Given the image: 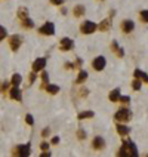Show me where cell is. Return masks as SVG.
Instances as JSON below:
<instances>
[{"label": "cell", "instance_id": "obj_1", "mask_svg": "<svg viewBox=\"0 0 148 157\" xmlns=\"http://www.w3.org/2000/svg\"><path fill=\"white\" fill-rule=\"evenodd\" d=\"M117 156H120V157H138L139 153H138L136 145H135L132 141H123V145H122V148L117 151Z\"/></svg>", "mask_w": 148, "mask_h": 157}, {"label": "cell", "instance_id": "obj_2", "mask_svg": "<svg viewBox=\"0 0 148 157\" xmlns=\"http://www.w3.org/2000/svg\"><path fill=\"white\" fill-rule=\"evenodd\" d=\"M114 119L117 122H129L132 119V111L127 110V108H120L119 111L114 114Z\"/></svg>", "mask_w": 148, "mask_h": 157}, {"label": "cell", "instance_id": "obj_3", "mask_svg": "<svg viewBox=\"0 0 148 157\" xmlns=\"http://www.w3.org/2000/svg\"><path fill=\"white\" fill-rule=\"evenodd\" d=\"M80 30L83 34H92L98 30V25L93 23V21H84V23L80 25Z\"/></svg>", "mask_w": 148, "mask_h": 157}, {"label": "cell", "instance_id": "obj_4", "mask_svg": "<svg viewBox=\"0 0 148 157\" xmlns=\"http://www.w3.org/2000/svg\"><path fill=\"white\" fill-rule=\"evenodd\" d=\"M30 153H31V145H30V142H28V144H24V145H18L15 148V151H13V154L21 156V157H28Z\"/></svg>", "mask_w": 148, "mask_h": 157}, {"label": "cell", "instance_id": "obj_5", "mask_svg": "<svg viewBox=\"0 0 148 157\" xmlns=\"http://www.w3.org/2000/svg\"><path fill=\"white\" fill-rule=\"evenodd\" d=\"M22 45V39H21V36H18V34H13L11 39H9V46H11V49L15 52V51H18L19 47Z\"/></svg>", "mask_w": 148, "mask_h": 157}, {"label": "cell", "instance_id": "obj_6", "mask_svg": "<svg viewBox=\"0 0 148 157\" xmlns=\"http://www.w3.org/2000/svg\"><path fill=\"white\" fill-rule=\"evenodd\" d=\"M39 31L43 36H53L55 34V25H53V23H46L40 27Z\"/></svg>", "mask_w": 148, "mask_h": 157}, {"label": "cell", "instance_id": "obj_7", "mask_svg": "<svg viewBox=\"0 0 148 157\" xmlns=\"http://www.w3.org/2000/svg\"><path fill=\"white\" fill-rule=\"evenodd\" d=\"M73 47H74V42H73L70 37H64V39L59 42V49L64 51V52H68Z\"/></svg>", "mask_w": 148, "mask_h": 157}, {"label": "cell", "instance_id": "obj_8", "mask_svg": "<svg viewBox=\"0 0 148 157\" xmlns=\"http://www.w3.org/2000/svg\"><path fill=\"white\" fill-rule=\"evenodd\" d=\"M105 64H107V61H105L104 56H96L93 59V62H92V67H93V70H96V71H102Z\"/></svg>", "mask_w": 148, "mask_h": 157}, {"label": "cell", "instance_id": "obj_9", "mask_svg": "<svg viewBox=\"0 0 148 157\" xmlns=\"http://www.w3.org/2000/svg\"><path fill=\"white\" fill-rule=\"evenodd\" d=\"M92 147H93V150H96V151L104 150V147H105V139H104L102 136H95L93 141H92Z\"/></svg>", "mask_w": 148, "mask_h": 157}, {"label": "cell", "instance_id": "obj_10", "mask_svg": "<svg viewBox=\"0 0 148 157\" xmlns=\"http://www.w3.org/2000/svg\"><path fill=\"white\" fill-rule=\"evenodd\" d=\"M46 67V58H37L34 62H33V71H42Z\"/></svg>", "mask_w": 148, "mask_h": 157}, {"label": "cell", "instance_id": "obj_11", "mask_svg": "<svg viewBox=\"0 0 148 157\" xmlns=\"http://www.w3.org/2000/svg\"><path fill=\"white\" fill-rule=\"evenodd\" d=\"M9 95H11L12 99H15V101H21V99H22V92H21V89H19L18 86H13V88L9 90Z\"/></svg>", "mask_w": 148, "mask_h": 157}, {"label": "cell", "instance_id": "obj_12", "mask_svg": "<svg viewBox=\"0 0 148 157\" xmlns=\"http://www.w3.org/2000/svg\"><path fill=\"white\" fill-rule=\"evenodd\" d=\"M133 28H135V23H133L132 19H125L123 24H122V30H123V33H126V34L133 31Z\"/></svg>", "mask_w": 148, "mask_h": 157}, {"label": "cell", "instance_id": "obj_13", "mask_svg": "<svg viewBox=\"0 0 148 157\" xmlns=\"http://www.w3.org/2000/svg\"><path fill=\"white\" fill-rule=\"evenodd\" d=\"M115 129H117V134L122 135V136H126V135L130 134V127L126 126V124H117Z\"/></svg>", "mask_w": 148, "mask_h": 157}, {"label": "cell", "instance_id": "obj_14", "mask_svg": "<svg viewBox=\"0 0 148 157\" xmlns=\"http://www.w3.org/2000/svg\"><path fill=\"white\" fill-rule=\"evenodd\" d=\"M73 13H74V16H76V18H80V16H83V15L86 13V9H84V6H83V5H77V6H74Z\"/></svg>", "mask_w": 148, "mask_h": 157}, {"label": "cell", "instance_id": "obj_15", "mask_svg": "<svg viewBox=\"0 0 148 157\" xmlns=\"http://www.w3.org/2000/svg\"><path fill=\"white\" fill-rule=\"evenodd\" d=\"M111 49H113L114 52L117 54V56H120V58H123V56H125V51H123V49L119 46V43H117L115 40H114L113 43H111Z\"/></svg>", "mask_w": 148, "mask_h": 157}, {"label": "cell", "instance_id": "obj_16", "mask_svg": "<svg viewBox=\"0 0 148 157\" xmlns=\"http://www.w3.org/2000/svg\"><path fill=\"white\" fill-rule=\"evenodd\" d=\"M101 31H108L110 28H111V19L110 18H107V19H102V23L99 24V27H98Z\"/></svg>", "mask_w": 148, "mask_h": 157}, {"label": "cell", "instance_id": "obj_17", "mask_svg": "<svg viewBox=\"0 0 148 157\" xmlns=\"http://www.w3.org/2000/svg\"><path fill=\"white\" fill-rule=\"evenodd\" d=\"M135 78H139L141 82L148 83V74L147 73H144L142 70H135Z\"/></svg>", "mask_w": 148, "mask_h": 157}, {"label": "cell", "instance_id": "obj_18", "mask_svg": "<svg viewBox=\"0 0 148 157\" xmlns=\"http://www.w3.org/2000/svg\"><path fill=\"white\" fill-rule=\"evenodd\" d=\"M108 98H110V101L111 102H117L119 101V98H120V89H119V88H117V89H113Z\"/></svg>", "mask_w": 148, "mask_h": 157}, {"label": "cell", "instance_id": "obj_19", "mask_svg": "<svg viewBox=\"0 0 148 157\" xmlns=\"http://www.w3.org/2000/svg\"><path fill=\"white\" fill-rule=\"evenodd\" d=\"M21 24H22L24 28H34V21L31 19V18H24V19H21Z\"/></svg>", "mask_w": 148, "mask_h": 157}, {"label": "cell", "instance_id": "obj_20", "mask_svg": "<svg viewBox=\"0 0 148 157\" xmlns=\"http://www.w3.org/2000/svg\"><path fill=\"white\" fill-rule=\"evenodd\" d=\"M93 116H95V113L93 111H81V113H79L77 119H79V120H83V119H92Z\"/></svg>", "mask_w": 148, "mask_h": 157}, {"label": "cell", "instance_id": "obj_21", "mask_svg": "<svg viewBox=\"0 0 148 157\" xmlns=\"http://www.w3.org/2000/svg\"><path fill=\"white\" fill-rule=\"evenodd\" d=\"M21 82H22V77H21V74H13L12 76V78H11V83L13 85V86H19L21 85Z\"/></svg>", "mask_w": 148, "mask_h": 157}, {"label": "cell", "instance_id": "obj_22", "mask_svg": "<svg viewBox=\"0 0 148 157\" xmlns=\"http://www.w3.org/2000/svg\"><path fill=\"white\" fill-rule=\"evenodd\" d=\"M86 78H88V71H84V70H81L79 73V76H77V78H76V82L77 83H83V82H86Z\"/></svg>", "mask_w": 148, "mask_h": 157}, {"label": "cell", "instance_id": "obj_23", "mask_svg": "<svg viewBox=\"0 0 148 157\" xmlns=\"http://www.w3.org/2000/svg\"><path fill=\"white\" fill-rule=\"evenodd\" d=\"M46 90H47V93L55 95V93L59 92V86H57V85H47V86H46Z\"/></svg>", "mask_w": 148, "mask_h": 157}, {"label": "cell", "instance_id": "obj_24", "mask_svg": "<svg viewBox=\"0 0 148 157\" xmlns=\"http://www.w3.org/2000/svg\"><path fill=\"white\" fill-rule=\"evenodd\" d=\"M18 16H19V19L27 18V16H28V9H27V8H19V9H18Z\"/></svg>", "mask_w": 148, "mask_h": 157}, {"label": "cell", "instance_id": "obj_25", "mask_svg": "<svg viewBox=\"0 0 148 157\" xmlns=\"http://www.w3.org/2000/svg\"><path fill=\"white\" fill-rule=\"evenodd\" d=\"M141 85H142V82L139 78H135L132 83V88H133V90H141Z\"/></svg>", "mask_w": 148, "mask_h": 157}, {"label": "cell", "instance_id": "obj_26", "mask_svg": "<svg viewBox=\"0 0 148 157\" xmlns=\"http://www.w3.org/2000/svg\"><path fill=\"white\" fill-rule=\"evenodd\" d=\"M42 82H43V85L49 82V74H47V71H45V68L42 70Z\"/></svg>", "mask_w": 148, "mask_h": 157}, {"label": "cell", "instance_id": "obj_27", "mask_svg": "<svg viewBox=\"0 0 148 157\" xmlns=\"http://www.w3.org/2000/svg\"><path fill=\"white\" fill-rule=\"evenodd\" d=\"M77 138H79L80 141H84V139H86V132H84L83 129H79V131H77Z\"/></svg>", "mask_w": 148, "mask_h": 157}, {"label": "cell", "instance_id": "obj_28", "mask_svg": "<svg viewBox=\"0 0 148 157\" xmlns=\"http://www.w3.org/2000/svg\"><path fill=\"white\" fill-rule=\"evenodd\" d=\"M139 16H141V21L148 23V11H142L141 13H139Z\"/></svg>", "mask_w": 148, "mask_h": 157}, {"label": "cell", "instance_id": "obj_29", "mask_svg": "<svg viewBox=\"0 0 148 157\" xmlns=\"http://www.w3.org/2000/svg\"><path fill=\"white\" fill-rule=\"evenodd\" d=\"M6 36H8V31H6V28L0 25V42H2V40H3V39H5Z\"/></svg>", "mask_w": 148, "mask_h": 157}, {"label": "cell", "instance_id": "obj_30", "mask_svg": "<svg viewBox=\"0 0 148 157\" xmlns=\"http://www.w3.org/2000/svg\"><path fill=\"white\" fill-rule=\"evenodd\" d=\"M25 122L30 124V126H33V124H34V119H33V116H31V114H27V116H25Z\"/></svg>", "mask_w": 148, "mask_h": 157}, {"label": "cell", "instance_id": "obj_31", "mask_svg": "<svg viewBox=\"0 0 148 157\" xmlns=\"http://www.w3.org/2000/svg\"><path fill=\"white\" fill-rule=\"evenodd\" d=\"M36 78H37V74H36V71H33V73L30 74V77H28V85H33Z\"/></svg>", "mask_w": 148, "mask_h": 157}, {"label": "cell", "instance_id": "obj_32", "mask_svg": "<svg viewBox=\"0 0 148 157\" xmlns=\"http://www.w3.org/2000/svg\"><path fill=\"white\" fill-rule=\"evenodd\" d=\"M119 102H122V104H129V102H130V96H122V95H120Z\"/></svg>", "mask_w": 148, "mask_h": 157}, {"label": "cell", "instance_id": "obj_33", "mask_svg": "<svg viewBox=\"0 0 148 157\" xmlns=\"http://www.w3.org/2000/svg\"><path fill=\"white\" fill-rule=\"evenodd\" d=\"M79 95H80V96H83V98H84V96H88V95H89V89H86V88H83V89H80Z\"/></svg>", "mask_w": 148, "mask_h": 157}, {"label": "cell", "instance_id": "obj_34", "mask_svg": "<svg viewBox=\"0 0 148 157\" xmlns=\"http://www.w3.org/2000/svg\"><path fill=\"white\" fill-rule=\"evenodd\" d=\"M49 134H50V129H49V127H45V129L42 131V136H43V138H47Z\"/></svg>", "mask_w": 148, "mask_h": 157}, {"label": "cell", "instance_id": "obj_35", "mask_svg": "<svg viewBox=\"0 0 148 157\" xmlns=\"http://www.w3.org/2000/svg\"><path fill=\"white\" fill-rule=\"evenodd\" d=\"M40 150H43V151H47V150H49V144H47V142H42V144H40Z\"/></svg>", "mask_w": 148, "mask_h": 157}, {"label": "cell", "instance_id": "obj_36", "mask_svg": "<svg viewBox=\"0 0 148 157\" xmlns=\"http://www.w3.org/2000/svg\"><path fill=\"white\" fill-rule=\"evenodd\" d=\"M50 3L55 5V6H61V5L64 3V0H50Z\"/></svg>", "mask_w": 148, "mask_h": 157}, {"label": "cell", "instance_id": "obj_37", "mask_svg": "<svg viewBox=\"0 0 148 157\" xmlns=\"http://www.w3.org/2000/svg\"><path fill=\"white\" fill-rule=\"evenodd\" d=\"M73 68H76L73 62H65V70H73Z\"/></svg>", "mask_w": 148, "mask_h": 157}, {"label": "cell", "instance_id": "obj_38", "mask_svg": "<svg viewBox=\"0 0 148 157\" xmlns=\"http://www.w3.org/2000/svg\"><path fill=\"white\" fill-rule=\"evenodd\" d=\"M52 144H53V145H58V144H59V136H53V138H52Z\"/></svg>", "mask_w": 148, "mask_h": 157}, {"label": "cell", "instance_id": "obj_39", "mask_svg": "<svg viewBox=\"0 0 148 157\" xmlns=\"http://www.w3.org/2000/svg\"><path fill=\"white\" fill-rule=\"evenodd\" d=\"M6 88H8V83H2V85H0V92H5Z\"/></svg>", "mask_w": 148, "mask_h": 157}, {"label": "cell", "instance_id": "obj_40", "mask_svg": "<svg viewBox=\"0 0 148 157\" xmlns=\"http://www.w3.org/2000/svg\"><path fill=\"white\" fill-rule=\"evenodd\" d=\"M50 156V151H43L42 154H40V157H49Z\"/></svg>", "mask_w": 148, "mask_h": 157}, {"label": "cell", "instance_id": "obj_41", "mask_svg": "<svg viewBox=\"0 0 148 157\" xmlns=\"http://www.w3.org/2000/svg\"><path fill=\"white\" fill-rule=\"evenodd\" d=\"M81 64H83V59H81V58H77V61H76V65H77V67H80Z\"/></svg>", "mask_w": 148, "mask_h": 157}]
</instances>
